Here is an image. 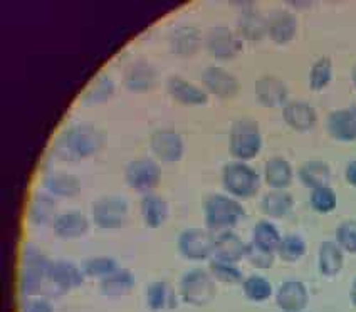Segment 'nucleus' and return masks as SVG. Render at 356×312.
Listing matches in <instances>:
<instances>
[{
  "mask_svg": "<svg viewBox=\"0 0 356 312\" xmlns=\"http://www.w3.org/2000/svg\"><path fill=\"white\" fill-rule=\"evenodd\" d=\"M103 131L92 124H74L64 129L54 143V155L66 161H79L95 155L104 147Z\"/></svg>",
  "mask_w": 356,
  "mask_h": 312,
  "instance_id": "f257e3e1",
  "label": "nucleus"
},
{
  "mask_svg": "<svg viewBox=\"0 0 356 312\" xmlns=\"http://www.w3.org/2000/svg\"><path fill=\"white\" fill-rule=\"evenodd\" d=\"M51 265L52 262L39 249L27 245L22 252V274H20V293L24 297L47 294L51 297Z\"/></svg>",
  "mask_w": 356,
  "mask_h": 312,
  "instance_id": "f03ea898",
  "label": "nucleus"
},
{
  "mask_svg": "<svg viewBox=\"0 0 356 312\" xmlns=\"http://www.w3.org/2000/svg\"><path fill=\"white\" fill-rule=\"evenodd\" d=\"M204 213L209 232L217 233L229 232L245 215L244 206L238 204L237 198L220 195V193H213L205 198Z\"/></svg>",
  "mask_w": 356,
  "mask_h": 312,
  "instance_id": "7ed1b4c3",
  "label": "nucleus"
},
{
  "mask_svg": "<svg viewBox=\"0 0 356 312\" xmlns=\"http://www.w3.org/2000/svg\"><path fill=\"white\" fill-rule=\"evenodd\" d=\"M262 148V135L256 121L238 120L232 124L229 136V151L237 161L254 160Z\"/></svg>",
  "mask_w": 356,
  "mask_h": 312,
  "instance_id": "20e7f679",
  "label": "nucleus"
},
{
  "mask_svg": "<svg viewBox=\"0 0 356 312\" xmlns=\"http://www.w3.org/2000/svg\"><path fill=\"white\" fill-rule=\"evenodd\" d=\"M222 183L234 198H250L261 188V178L252 166L244 161H232L222 172Z\"/></svg>",
  "mask_w": 356,
  "mask_h": 312,
  "instance_id": "39448f33",
  "label": "nucleus"
},
{
  "mask_svg": "<svg viewBox=\"0 0 356 312\" xmlns=\"http://www.w3.org/2000/svg\"><path fill=\"white\" fill-rule=\"evenodd\" d=\"M181 299L190 306H205L216 299V279L204 269H192L180 281Z\"/></svg>",
  "mask_w": 356,
  "mask_h": 312,
  "instance_id": "423d86ee",
  "label": "nucleus"
},
{
  "mask_svg": "<svg viewBox=\"0 0 356 312\" xmlns=\"http://www.w3.org/2000/svg\"><path fill=\"white\" fill-rule=\"evenodd\" d=\"M124 180L133 190L147 193L155 190L161 181V168L153 160L143 158V160L131 161L124 170Z\"/></svg>",
  "mask_w": 356,
  "mask_h": 312,
  "instance_id": "0eeeda50",
  "label": "nucleus"
},
{
  "mask_svg": "<svg viewBox=\"0 0 356 312\" xmlns=\"http://www.w3.org/2000/svg\"><path fill=\"white\" fill-rule=\"evenodd\" d=\"M128 204L121 197H103L92 205V220L103 230H115L127 220Z\"/></svg>",
  "mask_w": 356,
  "mask_h": 312,
  "instance_id": "6e6552de",
  "label": "nucleus"
},
{
  "mask_svg": "<svg viewBox=\"0 0 356 312\" xmlns=\"http://www.w3.org/2000/svg\"><path fill=\"white\" fill-rule=\"evenodd\" d=\"M216 237L207 230L188 229L178 237V250L188 261H207L213 255Z\"/></svg>",
  "mask_w": 356,
  "mask_h": 312,
  "instance_id": "1a4fd4ad",
  "label": "nucleus"
},
{
  "mask_svg": "<svg viewBox=\"0 0 356 312\" xmlns=\"http://www.w3.org/2000/svg\"><path fill=\"white\" fill-rule=\"evenodd\" d=\"M202 84L210 95L220 99H230L241 91V83L234 74L218 66H210L202 74Z\"/></svg>",
  "mask_w": 356,
  "mask_h": 312,
  "instance_id": "9d476101",
  "label": "nucleus"
},
{
  "mask_svg": "<svg viewBox=\"0 0 356 312\" xmlns=\"http://www.w3.org/2000/svg\"><path fill=\"white\" fill-rule=\"evenodd\" d=\"M149 147L156 158H160L165 163H177L181 160L185 151L184 140L173 129H159L156 133H153Z\"/></svg>",
  "mask_w": 356,
  "mask_h": 312,
  "instance_id": "9b49d317",
  "label": "nucleus"
},
{
  "mask_svg": "<svg viewBox=\"0 0 356 312\" xmlns=\"http://www.w3.org/2000/svg\"><path fill=\"white\" fill-rule=\"evenodd\" d=\"M49 277L52 284V294L59 295L83 286L86 275H84L83 269H78L74 263L67 261H58L52 262Z\"/></svg>",
  "mask_w": 356,
  "mask_h": 312,
  "instance_id": "f8f14e48",
  "label": "nucleus"
},
{
  "mask_svg": "<svg viewBox=\"0 0 356 312\" xmlns=\"http://www.w3.org/2000/svg\"><path fill=\"white\" fill-rule=\"evenodd\" d=\"M205 44H207L210 54L220 60L234 59L242 49L241 40L227 27H216V29L210 31Z\"/></svg>",
  "mask_w": 356,
  "mask_h": 312,
  "instance_id": "ddd939ff",
  "label": "nucleus"
},
{
  "mask_svg": "<svg viewBox=\"0 0 356 312\" xmlns=\"http://www.w3.org/2000/svg\"><path fill=\"white\" fill-rule=\"evenodd\" d=\"M326 129L337 141L343 143L356 141V106L330 113L326 117Z\"/></svg>",
  "mask_w": 356,
  "mask_h": 312,
  "instance_id": "4468645a",
  "label": "nucleus"
},
{
  "mask_svg": "<svg viewBox=\"0 0 356 312\" xmlns=\"http://www.w3.org/2000/svg\"><path fill=\"white\" fill-rule=\"evenodd\" d=\"M309 302L306 286L301 281H286L279 286L276 304L284 312H301Z\"/></svg>",
  "mask_w": 356,
  "mask_h": 312,
  "instance_id": "2eb2a0df",
  "label": "nucleus"
},
{
  "mask_svg": "<svg viewBox=\"0 0 356 312\" xmlns=\"http://www.w3.org/2000/svg\"><path fill=\"white\" fill-rule=\"evenodd\" d=\"M256 98L266 108H284L289 98V91L284 81L264 76L256 83Z\"/></svg>",
  "mask_w": 356,
  "mask_h": 312,
  "instance_id": "dca6fc26",
  "label": "nucleus"
},
{
  "mask_svg": "<svg viewBox=\"0 0 356 312\" xmlns=\"http://www.w3.org/2000/svg\"><path fill=\"white\" fill-rule=\"evenodd\" d=\"M298 32V20L291 12L276 10L267 17V35L276 44L291 42Z\"/></svg>",
  "mask_w": 356,
  "mask_h": 312,
  "instance_id": "f3484780",
  "label": "nucleus"
},
{
  "mask_svg": "<svg viewBox=\"0 0 356 312\" xmlns=\"http://www.w3.org/2000/svg\"><path fill=\"white\" fill-rule=\"evenodd\" d=\"M282 117L289 128L296 131H309L316 124V111L305 101H291L282 108Z\"/></svg>",
  "mask_w": 356,
  "mask_h": 312,
  "instance_id": "a211bd4d",
  "label": "nucleus"
},
{
  "mask_svg": "<svg viewBox=\"0 0 356 312\" xmlns=\"http://www.w3.org/2000/svg\"><path fill=\"white\" fill-rule=\"evenodd\" d=\"M167 89L173 99L181 104H187V106H202V104H207L209 101V92L205 89L195 86L187 79L177 78V76L167 81Z\"/></svg>",
  "mask_w": 356,
  "mask_h": 312,
  "instance_id": "6ab92c4d",
  "label": "nucleus"
},
{
  "mask_svg": "<svg viewBox=\"0 0 356 312\" xmlns=\"http://www.w3.org/2000/svg\"><path fill=\"white\" fill-rule=\"evenodd\" d=\"M245 245L242 238L234 232L218 233L216 237V245H213V257L217 261L237 263L245 257Z\"/></svg>",
  "mask_w": 356,
  "mask_h": 312,
  "instance_id": "aec40b11",
  "label": "nucleus"
},
{
  "mask_svg": "<svg viewBox=\"0 0 356 312\" xmlns=\"http://www.w3.org/2000/svg\"><path fill=\"white\" fill-rule=\"evenodd\" d=\"M156 79H159L156 69L153 67L152 64H148L147 60H138V63L133 64V66L127 71V76H124V86H127L129 91L145 92L155 86Z\"/></svg>",
  "mask_w": 356,
  "mask_h": 312,
  "instance_id": "412c9836",
  "label": "nucleus"
},
{
  "mask_svg": "<svg viewBox=\"0 0 356 312\" xmlns=\"http://www.w3.org/2000/svg\"><path fill=\"white\" fill-rule=\"evenodd\" d=\"M54 233L60 238H79L89 229V222L86 215L81 212H66L60 213L52 222Z\"/></svg>",
  "mask_w": 356,
  "mask_h": 312,
  "instance_id": "4be33fe9",
  "label": "nucleus"
},
{
  "mask_svg": "<svg viewBox=\"0 0 356 312\" xmlns=\"http://www.w3.org/2000/svg\"><path fill=\"white\" fill-rule=\"evenodd\" d=\"M319 270L325 277H337L345 267V254L337 242L326 240L319 247L318 254Z\"/></svg>",
  "mask_w": 356,
  "mask_h": 312,
  "instance_id": "5701e85b",
  "label": "nucleus"
},
{
  "mask_svg": "<svg viewBox=\"0 0 356 312\" xmlns=\"http://www.w3.org/2000/svg\"><path fill=\"white\" fill-rule=\"evenodd\" d=\"M140 210L143 222L149 229H159L168 218L167 202L160 195H155V193H147V195L141 198Z\"/></svg>",
  "mask_w": 356,
  "mask_h": 312,
  "instance_id": "b1692460",
  "label": "nucleus"
},
{
  "mask_svg": "<svg viewBox=\"0 0 356 312\" xmlns=\"http://www.w3.org/2000/svg\"><path fill=\"white\" fill-rule=\"evenodd\" d=\"M298 176L301 183L307 186V188L316 190L323 188V186H330L331 170L325 161H306L299 168Z\"/></svg>",
  "mask_w": 356,
  "mask_h": 312,
  "instance_id": "393cba45",
  "label": "nucleus"
},
{
  "mask_svg": "<svg viewBox=\"0 0 356 312\" xmlns=\"http://www.w3.org/2000/svg\"><path fill=\"white\" fill-rule=\"evenodd\" d=\"M44 188L52 195L58 197H76L81 192V181L78 176L70 173H49L42 180Z\"/></svg>",
  "mask_w": 356,
  "mask_h": 312,
  "instance_id": "a878e982",
  "label": "nucleus"
},
{
  "mask_svg": "<svg viewBox=\"0 0 356 312\" xmlns=\"http://www.w3.org/2000/svg\"><path fill=\"white\" fill-rule=\"evenodd\" d=\"M133 287H135V275L124 269H118L108 277L101 279V293L106 297H123L131 293Z\"/></svg>",
  "mask_w": 356,
  "mask_h": 312,
  "instance_id": "bb28decb",
  "label": "nucleus"
},
{
  "mask_svg": "<svg viewBox=\"0 0 356 312\" xmlns=\"http://www.w3.org/2000/svg\"><path fill=\"white\" fill-rule=\"evenodd\" d=\"M147 304L152 311H168L177 307V295L172 286L163 281L152 282L147 289Z\"/></svg>",
  "mask_w": 356,
  "mask_h": 312,
  "instance_id": "cd10ccee",
  "label": "nucleus"
},
{
  "mask_svg": "<svg viewBox=\"0 0 356 312\" xmlns=\"http://www.w3.org/2000/svg\"><path fill=\"white\" fill-rule=\"evenodd\" d=\"M264 178L273 190H286L293 181V168L284 158H270L266 165Z\"/></svg>",
  "mask_w": 356,
  "mask_h": 312,
  "instance_id": "c85d7f7f",
  "label": "nucleus"
},
{
  "mask_svg": "<svg viewBox=\"0 0 356 312\" xmlns=\"http://www.w3.org/2000/svg\"><path fill=\"white\" fill-rule=\"evenodd\" d=\"M294 198L286 190H273V192L266 193L261 200V210L267 217L281 218L286 217L287 213L293 210Z\"/></svg>",
  "mask_w": 356,
  "mask_h": 312,
  "instance_id": "c756f323",
  "label": "nucleus"
},
{
  "mask_svg": "<svg viewBox=\"0 0 356 312\" xmlns=\"http://www.w3.org/2000/svg\"><path fill=\"white\" fill-rule=\"evenodd\" d=\"M56 212V202L49 193L39 192L31 198L29 204V218L32 224L35 225H46L52 220L54 222Z\"/></svg>",
  "mask_w": 356,
  "mask_h": 312,
  "instance_id": "7c9ffc66",
  "label": "nucleus"
},
{
  "mask_svg": "<svg viewBox=\"0 0 356 312\" xmlns=\"http://www.w3.org/2000/svg\"><path fill=\"white\" fill-rule=\"evenodd\" d=\"M172 49L178 56H192L200 46V32L195 27H178L170 38Z\"/></svg>",
  "mask_w": 356,
  "mask_h": 312,
  "instance_id": "2f4dec72",
  "label": "nucleus"
},
{
  "mask_svg": "<svg viewBox=\"0 0 356 312\" xmlns=\"http://www.w3.org/2000/svg\"><path fill=\"white\" fill-rule=\"evenodd\" d=\"M238 27L248 40H261L267 34V19L262 17L259 12L249 9L242 14Z\"/></svg>",
  "mask_w": 356,
  "mask_h": 312,
  "instance_id": "473e14b6",
  "label": "nucleus"
},
{
  "mask_svg": "<svg viewBox=\"0 0 356 312\" xmlns=\"http://www.w3.org/2000/svg\"><path fill=\"white\" fill-rule=\"evenodd\" d=\"M281 233H279L277 227L270 224L269 220H259L254 227V244H257L262 249L276 252L279 244H281Z\"/></svg>",
  "mask_w": 356,
  "mask_h": 312,
  "instance_id": "72a5a7b5",
  "label": "nucleus"
},
{
  "mask_svg": "<svg viewBox=\"0 0 356 312\" xmlns=\"http://www.w3.org/2000/svg\"><path fill=\"white\" fill-rule=\"evenodd\" d=\"M242 290H244L245 297L252 302H266L274 293L273 284L262 275H250V277L244 279Z\"/></svg>",
  "mask_w": 356,
  "mask_h": 312,
  "instance_id": "f704fd0d",
  "label": "nucleus"
},
{
  "mask_svg": "<svg viewBox=\"0 0 356 312\" xmlns=\"http://www.w3.org/2000/svg\"><path fill=\"white\" fill-rule=\"evenodd\" d=\"M306 242L299 235H286L281 238L276 254L282 262H298L306 255Z\"/></svg>",
  "mask_w": 356,
  "mask_h": 312,
  "instance_id": "c9c22d12",
  "label": "nucleus"
},
{
  "mask_svg": "<svg viewBox=\"0 0 356 312\" xmlns=\"http://www.w3.org/2000/svg\"><path fill=\"white\" fill-rule=\"evenodd\" d=\"M113 92H115V83H113V79L109 76L103 74L98 76L95 79V83L91 84V88L84 92L83 101L84 104H98L106 101Z\"/></svg>",
  "mask_w": 356,
  "mask_h": 312,
  "instance_id": "e433bc0d",
  "label": "nucleus"
},
{
  "mask_svg": "<svg viewBox=\"0 0 356 312\" xmlns=\"http://www.w3.org/2000/svg\"><path fill=\"white\" fill-rule=\"evenodd\" d=\"M333 79V63L330 58H321L313 64L309 71V88L313 91H321Z\"/></svg>",
  "mask_w": 356,
  "mask_h": 312,
  "instance_id": "4c0bfd02",
  "label": "nucleus"
},
{
  "mask_svg": "<svg viewBox=\"0 0 356 312\" xmlns=\"http://www.w3.org/2000/svg\"><path fill=\"white\" fill-rule=\"evenodd\" d=\"M210 275L218 282L224 284H238L244 282V274L242 270L238 269L236 263H229V262H222L213 258L210 262Z\"/></svg>",
  "mask_w": 356,
  "mask_h": 312,
  "instance_id": "58836bf2",
  "label": "nucleus"
},
{
  "mask_svg": "<svg viewBox=\"0 0 356 312\" xmlns=\"http://www.w3.org/2000/svg\"><path fill=\"white\" fill-rule=\"evenodd\" d=\"M83 272L86 277H108L113 272L120 269L116 261H113L111 257H92L83 262Z\"/></svg>",
  "mask_w": 356,
  "mask_h": 312,
  "instance_id": "ea45409f",
  "label": "nucleus"
},
{
  "mask_svg": "<svg viewBox=\"0 0 356 312\" xmlns=\"http://www.w3.org/2000/svg\"><path fill=\"white\" fill-rule=\"evenodd\" d=\"M309 204L314 212L318 213H330L337 208L338 197L331 186H323V188L311 190Z\"/></svg>",
  "mask_w": 356,
  "mask_h": 312,
  "instance_id": "a19ab883",
  "label": "nucleus"
},
{
  "mask_svg": "<svg viewBox=\"0 0 356 312\" xmlns=\"http://www.w3.org/2000/svg\"><path fill=\"white\" fill-rule=\"evenodd\" d=\"M248 262L252 267H256L259 270H267L274 265V261H276V252H270V250L262 249L254 242L245 245V257Z\"/></svg>",
  "mask_w": 356,
  "mask_h": 312,
  "instance_id": "79ce46f5",
  "label": "nucleus"
},
{
  "mask_svg": "<svg viewBox=\"0 0 356 312\" xmlns=\"http://www.w3.org/2000/svg\"><path fill=\"white\" fill-rule=\"evenodd\" d=\"M337 244L343 252L356 254V220L341 222L337 229Z\"/></svg>",
  "mask_w": 356,
  "mask_h": 312,
  "instance_id": "37998d69",
  "label": "nucleus"
},
{
  "mask_svg": "<svg viewBox=\"0 0 356 312\" xmlns=\"http://www.w3.org/2000/svg\"><path fill=\"white\" fill-rule=\"evenodd\" d=\"M22 312H54V306H52V302L46 297H26V301L22 304Z\"/></svg>",
  "mask_w": 356,
  "mask_h": 312,
  "instance_id": "c03bdc74",
  "label": "nucleus"
},
{
  "mask_svg": "<svg viewBox=\"0 0 356 312\" xmlns=\"http://www.w3.org/2000/svg\"><path fill=\"white\" fill-rule=\"evenodd\" d=\"M345 178H346L348 183H350L351 186H355V188H356V160L350 161V163L346 165Z\"/></svg>",
  "mask_w": 356,
  "mask_h": 312,
  "instance_id": "a18cd8bd",
  "label": "nucleus"
},
{
  "mask_svg": "<svg viewBox=\"0 0 356 312\" xmlns=\"http://www.w3.org/2000/svg\"><path fill=\"white\" fill-rule=\"evenodd\" d=\"M350 299H351V304H353V306L356 307V279L353 281V286H351Z\"/></svg>",
  "mask_w": 356,
  "mask_h": 312,
  "instance_id": "49530a36",
  "label": "nucleus"
},
{
  "mask_svg": "<svg viewBox=\"0 0 356 312\" xmlns=\"http://www.w3.org/2000/svg\"><path fill=\"white\" fill-rule=\"evenodd\" d=\"M351 78H353V84H355V88H356V66L353 67V72H351Z\"/></svg>",
  "mask_w": 356,
  "mask_h": 312,
  "instance_id": "de8ad7c7",
  "label": "nucleus"
}]
</instances>
